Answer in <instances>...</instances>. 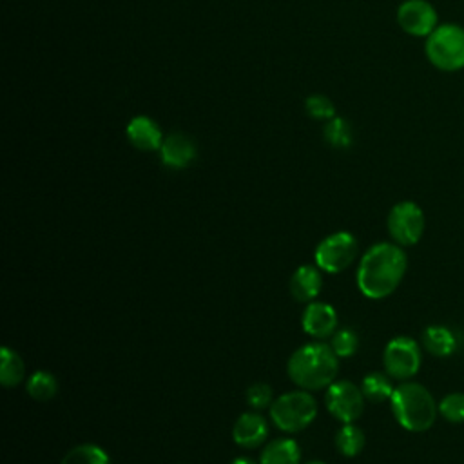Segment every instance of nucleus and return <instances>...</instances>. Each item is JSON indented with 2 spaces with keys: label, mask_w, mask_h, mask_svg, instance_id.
<instances>
[{
  "label": "nucleus",
  "mask_w": 464,
  "mask_h": 464,
  "mask_svg": "<svg viewBox=\"0 0 464 464\" xmlns=\"http://www.w3.org/2000/svg\"><path fill=\"white\" fill-rule=\"evenodd\" d=\"M408 268L401 245L377 243L370 246L357 268V286L368 299H384L395 292Z\"/></svg>",
  "instance_id": "nucleus-1"
},
{
  "label": "nucleus",
  "mask_w": 464,
  "mask_h": 464,
  "mask_svg": "<svg viewBox=\"0 0 464 464\" xmlns=\"http://www.w3.org/2000/svg\"><path fill=\"white\" fill-rule=\"evenodd\" d=\"M288 375L303 390L328 388L339 368L337 355L324 343H310L297 348L288 359Z\"/></svg>",
  "instance_id": "nucleus-2"
},
{
  "label": "nucleus",
  "mask_w": 464,
  "mask_h": 464,
  "mask_svg": "<svg viewBox=\"0 0 464 464\" xmlns=\"http://www.w3.org/2000/svg\"><path fill=\"white\" fill-rule=\"evenodd\" d=\"M390 404L399 426L413 433L428 431L439 415V404L435 402L431 392L426 386L411 381H404L402 384L395 386Z\"/></svg>",
  "instance_id": "nucleus-3"
},
{
  "label": "nucleus",
  "mask_w": 464,
  "mask_h": 464,
  "mask_svg": "<svg viewBox=\"0 0 464 464\" xmlns=\"http://www.w3.org/2000/svg\"><path fill=\"white\" fill-rule=\"evenodd\" d=\"M424 53L428 62L442 72L464 69V27L457 24H439L426 38Z\"/></svg>",
  "instance_id": "nucleus-4"
},
{
  "label": "nucleus",
  "mask_w": 464,
  "mask_h": 464,
  "mask_svg": "<svg viewBox=\"0 0 464 464\" xmlns=\"http://www.w3.org/2000/svg\"><path fill=\"white\" fill-rule=\"evenodd\" d=\"M317 415V402L308 392H286L270 404L274 424L288 433L308 428Z\"/></svg>",
  "instance_id": "nucleus-5"
},
{
  "label": "nucleus",
  "mask_w": 464,
  "mask_h": 464,
  "mask_svg": "<svg viewBox=\"0 0 464 464\" xmlns=\"http://www.w3.org/2000/svg\"><path fill=\"white\" fill-rule=\"evenodd\" d=\"M422 362L420 346L408 335H397L388 341L382 352V364L386 373L397 381L411 379Z\"/></svg>",
  "instance_id": "nucleus-6"
},
{
  "label": "nucleus",
  "mask_w": 464,
  "mask_h": 464,
  "mask_svg": "<svg viewBox=\"0 0 464 464\" xmlns=\"http://www.w3.org/2000/svg\"><path fill=\"white\" fill-rule=\"evenodd\" d=\"M386 227L388 234L397 245L411 246L422 237L426 218L415 201H399L388 212Z\"/></svg>",
  "instance_id": "nucleus-7"
},
{
  "label": "nucleus",
  "mask_w": 464,
  "mask_h": 464,
  "mask_svg": "<svg viewBox=\"0 0 464 464\" xmlns=\"http://www.w3.org/2000/svg\"><path fill=\"white\" fill-rule=\"evenodd\" d=\"M357 250V239L350 232L330 234L315 248V265L324 272L339 274L353 263Z\"/></svg>",
  "instance_id": "nucleus-8"
},
{
  "label": "nucleus",
  "mask_w": 464,
  "mask_h": 464,
  "mask_svg": "<svg viewBox=\"0 0 464 464\" xmlns=\"http://www.w3.org/2000/svg\"><path fill=\"white\" fill-rule=\"evenodd\" d=\"M324 404L337 420L348 424L362 415L364 393L350 381H337L326 388Z\"/></svg>",
  "instance_id": "nucleus-9"
},
{
  "label": "nucleus",
  "mask_w": 464,
  "mask_h": 464,
  "mask_svg": "<svg viewBox=\"0 0 464 464\" xmlns=\"http://www.w3.org/2000/svg\"><path fill=\"white\" fill-rule=\"evenodd\" d=\"M397 24L411 36L428 38L439 25V16L428 0H404L397 9Z\"/></svg>",
  "instance_id": "nucleus-10"
},
{
  "label": "nucleus",
  "mask_w": 464,
  "mask_h": 464,
  "mask_svg": "<svg viewBox=\"0 0 464 464\" xmlns=\"http://www.w3.org/2000/svg\"><path fill=\"white\" fill-rule=\"evenodd\" d=\"M303 330L317 339H324L335 334L337 328V314L335 310L326 303H310L301 317Z\"/></svg>",
  "instance_id": "nucleus-11"
},
{
  "label": "nucleus",
  "mask_w": 464,
  "mask_h": 464,
  "mask_svg": "<svg viewBox=\"0 0 464 464\" xmlns=\"http://www.w3.org/2000/svg\"><path fill=\"white\" fill-rule=\"evenodd\" d=\"M125 134H127V140L130 141L132 147L140 149V150H147V152H152V150H160L161 143H163V132L160 129V125L149 118V116H134L127 127H125Z\"/></svg>",
  "instance_id": "nucleus-12"
},
{
  "label": "nucleus",
  "mask_w": 464,
  "mask_h": 464,
  "mask_svg": "<svg viewBox=\"0 0 464 464\" xmlns=\"http://www.w3.org/2000/svg\"><path fill=\"white\" fill-rule=\"evenodd\" d=\"M160 158L161 163L169 169H185L196 158V145L188 136L181 132H172L163 138V143L160 147Z\"/></svg>",
  "instance_id": "nucleus-13"
},
{
  "label": "nucleus",
  "mask_w": 464,
  "mask_h": 464,
  "mask_svg": "<svg viewBox=\"0 0 464 464\" xmlns=\"http://www.w3.org/2000/svg\"><path fill=\"white\" fill-rule=\"evenodd\" d=\"M266 435H268V426L259 413L239 415L232 428L234 442L241 448H257L265 442Z\"/></svg>",
  "instance_id": "nucleus-14"
},
{
  "label": "nucleus",
  "mask_w": 464,
  "mask_h": 464,
  "mask_svg": "<svg viewBox=\"0 0 464 464\" xmlns=\"http://www.w3.org/2000/svg\"><path fill=\"white\" fill-rule=\"evenodd\" d=\"M321 286H323L321 272L317 270V266H312V265L299 266L290 277V292L301 303L312 301L321 292Z\"/></svg>",
  "instance_id": "nucleus-15"
},
{
  "label": "nucleus",
  "mask_w": 464,
  "mask_h": 464,
  "mask_svg": "<svg viewBox=\"0 0 464 464\" xmlns=\"http://www.w3.org/2000/svg\"><path fill=\"white\" fill-rule=\"evenodd\" d=\"M422 346L433 357H450L457 350V337L448 326L431 324L422 332Z\"/></svg>",
  "instance_id": "nucleus-16"
},
{
  "label": "nucleus",
  "mask_w": 464,
  "mask_h": 464,
  "mask_svg": "<svg viewBox=\"0 0 464 464\" xmlns=\"http://www.w3.org/2000/svg\"><path fill=\"white\" fill-rule=\"evenodd\" d=\"M301 451L292 439H276L261 451V464H299Z\"/></svg>",
  "instance_id": "nucleus-17"
},
{
  "label": "nucleus",
  "mask_w": 464,
  "mask_h": 464,
  "mask_svg": "<svg viewBox=\"0 0 464 464\" xmlns=\"http://www.w3.org/2000/svg\"><path fill=\"white\" fill-rule=\"evenodd\" d=\"M361 390L364 393V399L372 402H382L392 399L395 386L392 384V377L388 373L384 375L381 372H373L362 379Z\"/></svg>",
  "instance_id": "nucleus-18"
},
{
  "label": "nucleus",
  "mask_w": 464,
  "mask_h": 464,
  "mask_svg": "<svg viewBox=\"0 0 464 464\" xmlns=\"http://www.w3.org/2000/svg\"><path fill=\"white\" fill-rule=\"evenodd\" d=\"M366 437L361 428L348 422L341 426V430L335 433V448L344 457H355L364 448Z\"/></svg>",
  "instance_id": "nucleus-19"
},
{
  "label": "nucleus",
  "mask_w": 464,
  "mask_h": 464,
  "mask_svg": "<svg viewBox=\"0 0 464 464\" xmlns=\"http://www.w3.org/2000/svg\"><path fill=\"white\" fill-rule=\"evenodd\" d=\"M25 375V366L24 361L20 359V355L4 346L2 348V370H0V381L5 388H14L24 381Z\"/></svg>",
  "instance_id": "nucleus-20"
},
{
  "label": "nucleus",
  "mask_w": 464,
  "mask_h": 464,
  "mask_svg": "<svg viewBox=\"0 0 464 464\" xmlns=\"http://www.w3.org/2000/svg\"><path fill=\"white\" fill-rule=\"evenodd\" d=\"M25 390L34 401H51L58 392V381L53 373L38 370L29 377Z\"/></svg>",
  "instance_id": "nucleus-21"
},
{
  "label": "nucleus",
  "mask_w": 464,
  "mask_h": 464,
  "mask_svg": "<svg viewBox=\"0 0 464 464\" xmlns=\"http://www.w3.org/2000/svg\"><path fill=\"white\" fill-rule=\"evenodd\" d=\"M60 464H111L105 450L96 444H78L65 453Z\"/></svg>",
  "instance_id": "nucleus-22"
},
{
  "label": "nucleus",
  "mask_w": 464,
  "mask_h": 464,
  "mask_svg": "<svg viewBox=\"0 0 464 464\" xmlns=\"http://www.w3.org/2000/svg\"><path fill=\"white\" fill-rule=\"evenodd\" d=\"M324 138L332 147H337V149H348L353 141L352 129H350L348 121L341 116H335L326 121Z\"/></svg>",
  "instance_id": "nucleus-23"
},
{
  "label": "nucleus",
  "mask_w": 464,
  "mask_h": 464,
  "mask_svg": "<svg viewBox=\"0 0 464 464\" xmlns=\"http://www.w3.org/2000/svg\"><path fill=\"white\" fill-rule=\"evenodd\" d=\"M439 415H442L448 422L460 424L464 422V393L451 392L442 397L439 402Z\"/></svg>",
  "instance_id": "nucleus-24"
},
{
  "label": "nucleus",
  "mask_w": 464,
  "mask_h": 464,
  "mask_svg": "<svg viewBox=\"0 0 464 464\" xmlns=\"http://www.w3.org/2000/svg\"><path fill=\"white\" fill-rule=\"evenodd\" d=\"M330 346L334 348L337 357H352L357 352L359 337H357V334L353 330L343 328V330H337L332 335V344Z\"/></svg>",
  "instance_id": "nucleus-25"
},
{
  "label": "nucleus",
  "mask_w": 464,
  "mask_h": 464,
  "mask_svg": "<svg viewBox=\"0 0 464 464\" xmlns=\"http://www.w3.org/2000/svg\"><path fill=\"white\" fill-rule=\"evenodd\" d=\"M304 109L306 112L314 118V120H332L335 118V107L332 103L330 98L323 96V94H312L304 100Z\"/></svg>",
  "instance_id": "nucleus-26"
},
{
  "label": "nucleus",
  "mask_w": 464,
  "mask_h": 464,
  "mask_svg": "<svg viewBox=\"0 0 464 464\" xmlns=\"http://www.w3.org/2000/svg\"><path fill=\"white\" fill-rule=\"evenodd\" d=\"M246 402L256 408L263 410L268 404H272V388L265 382H256L246 390Z\"/></svg>",
  "instance_id": "nucleus-27"
},
{
  "label": "nucleus",
  "mask_w": 464,
  "mask_h": 464,
  "mask_svg": "<svg viewBox=\"0 0 464 464\" xmlns=\"http://www.w3.org/2000/svg\"><path fill=\"white\" fill-rule=\"evenodd\" d=\"M232 464H254L250 459H243V457H239V459H236Z\"/></svg>",
  "instance_id": "nucleus-28"
},
{
  "label": "nucleus",
  "mask_w": 464,
  "mask_h": 464,
  "mask_svg": "<svg viewBox=\"0 0 464 464\" xmlns=\"http://www.w3.org/2000/svg\"><path fill=\"white\" fill-rule=\"evenodd\" d=\"M308 464H324V462H321V460H312V462H308Z\"/></svg>",
  "instance_id": "nucleus-29"
}]
</instances>
